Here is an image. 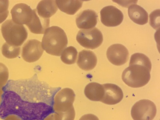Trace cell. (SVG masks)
Listing matches in <instances>:
<instances>
[{
	"mask_svg": "<svg viewBox=\"0 0 160 120\" xmlns=\"http://www.w3.org/2000/svg\"><path fill=\"white\" fill-rule=\"evenodd\" d=\"M151 68V63L148 57L142 53H134L131 57L129 66L122 73V79L130 87H142L149 81Z\"/></svg>",
	"mask_w": 160,
	"mask_h": 120,
	"instance_id": "1",
	"label": "cell"
},
{
	"mask_svg": "<svg viewBox=\"0 0 160 120\" xmlns=\"http://www.w3.org/2000/svg\"><path fill=\"white\" fill-rule=\"evenodd\" d=\"M68 43L66 34L64 30L58 26H52L48 28L45 32L42 46L48 53L60 56Z\"/></svg>",
	"mask_w": 160,
	"mask_h": 120,
	"instance_id": "2",
	"label": "cell"
},
{
	"mask_svg": "<svg viewBox=\"0 0 160 120\" xmlns=\"http://www.w3.org/2000/svg\"><path fill=\"white\" fill-rule=\"evenodd\" d=\"M1 31L6 42L12 46H21L28 37L23 25L15 23L12 19L7 20L2 24Z\"/></svg>",
	"mask_w": 160,
	"mask_h": 120,
	"instance_id": "3",
	"label": "cell"
},
{
	"mask_svg": "<svg viewBox=\"0 0 160 120\" xmlns=\"http://www.w3.org/2000/svg\"><path fill=\"white\" fill-rule=\"evenodd\" d=\"M11 13L14 22L20 25L25 24L29 29L37 14L36 9L32 10L29 6L23 3L16 4L11 9Z\"/></svg>",
	"mask_w": 160,
	"mask_h": 120,
	"instance_id": "4",
	"label": "cell"
},
{
	"mask_svg": "<svg viewBox=\"0 0 160 120\" xmlns=\"http://www.w3.org/2000/svg\"><path fill=\"white\" fill-rule=\"evenodd\" d=\"M77 42L83 47L93 49L99 47L103 40L101 32L96 28L80 30L76 37Z\"/></svg>",
	"mask_w": 160,
	"mask_h": 120,
	"instance_id": "5",
	"label": "cell"
},
{
	"mask_svg": "<svg viewBox=\"0 0 160 120\" xmlns=\"http://www.w3.org/2000/svg\"><path fill=\"white\" fill-rule=\"evenodd\" d=\"M157 112L155 105L148 99H142L137 102L132 106L131 115L134 120H152Z\"/></svg>",
	"mask_w": 160,
	"mask_h": 120,
	"instance_id": "6",
	"label": "cell"
},
{
	"mask_svg": "<svg viewBox=\"0 0 160 120\" xmlns=\"http://www.w3.org/2000/svg\"><path fill=\"white\" fill-rule=\"evenodd\" d=\"M75 95L71 88H63L57 92L54 99L53 110L55 112H65L72 108Z\"/></svg>",
	"mask_w": 160,
	"mask_h": 120,
	"instance_id": "7",
	"label": "cell"
},
{
	"mask_svg": "<svg viewBox=\"0 0 160 120\" xmlns=\"http://www.w3.org/2000/svg\"><path fill=\"white\" fill-rule=\"evenodd\" d=\"M101 21L107 27H115L120 25L123 19L122 12L113 6L104 7L100 11Z\"/></svg>",
	"mask_w": 160,
	"mask_h": 120,
	"instance_id": "8",
	"label": "cell"
},
{
	"mask_svg": "<svg viewBox=\"0 0 160 120\" xmlns=\"http://www.w3.org/2000/svg\"><path fill=\"white\" fill-rule=\"evenodd\" d=\"M43 51L41 42L35 39L29 40L22 47V57L27 62H34L40 58Z\"/></svg>",
	"mask_w": 160,
	"mask_h": 120,
	"instance_id": "9",
	"label": "cell"
},
{
	"mask_svg": "<svg viewBox=\"0 0 160 120\" xmlns=\"http://www.w3.org/2000/svg\"><path fill=\"white\" fill-rule=\"evenodd\" d=\"M106 55L110 62L116 66L124 64L129 58L128 50L120 44H115L110 46L107 49Z\"/></svg>",
	"mask_w": 160,
	"mask_h": 120,
	"instance_id": "10",
	"label": "cell"
},
{
	"mask_svg": "<svg viewBox=\"0 0 160 120\" xmlns=\"http://www.w3.org/2000/svg\"><path fill=\"white\" fill-rule=\"evenodd\" d=\"M104 94L101 102L108 105H114L120 102L123 98L121 89L116 84L106 83L102 84Z\"/></svg>",
	"mask_w": 160,
	"mask_h": 120,
	"instance_id": "11",
	"label": "cell"
},
{
	"mask_svg": "<svg viewBox=\"0 0 160 120\" xmlns=\"http://www.w3.org/2000/svg\"><path fill=\"white\" fill-rule=\"evenodd\" d=\"M98 16L93 10H85L80 12L77 17L76 22L80 29H89L94 28L97 22Z\"/></svg>",
	"mask_w": 160,
	"mask_h": 120,
	"instance_id": "12",
	"label": "cell"
},
{
	"mask_svg": "<svg viewBox=\"0 0 160 120\" xmlns=\"http://www.w3.org/2000/svg\"><path fill=\"white\" fill-rule=\"evenodd\" d=\"M97 61L96 56L92 51L84 49L79 53L77 64L82 69L89 71L95 67Z\"/></svg>",
	"mask_w": 160,
	"mask_h": 120,
	"instance_id": "13",
	"label": "cell"
},
{
	"mask_svg": "<svg viewBox=\"0 0 160 120\" xmlns=\"http://www.w3.org/2000/svg\"><path fill=\"white\" fill-rule=\"evenodd\" d=\"M128 12L129 17L134 22L140 25L148 22V13L140 6L136 4L131 5L128 8Z\"/></svg>",
	"mask_w": 160,
	"mask_h": 120,
	"instance_id": "14",
	"label": "cell"
},
{
	"mask_svg": "<svg viewBox=\"0 0 160 120\" xmlns=\"http://www.w3.org/2000/svg\"><path fill=\"white\" fill-rule=\"evenodd\" d=\"M58 10L56 0H42L38 3L36 10L38 15L44 19H49Z\"/></svg>",
	"mask_w": 160,
	"mask_h": 120,
	"instance_id": "15",
	"label": "cell"
},
{
	"mask_svg": "<svg viewBox=\"0 0 160 120\" xmlns=\"http://www.w3.org/2000/svg\"><path fill=\"white\" fill-rule=\"evenodd\" d=\"M84 93L89 100L95 101H101L104 94L102 84L95 82L89 83L85 87Z\"/></svg>",
	"mask_w": 160,
	"mask_h": 120,
	"instance_id": "16",
	"label": "cell"
},
{
	"mask_svg": "<svg viewBox=\"0 0 160 120\" xmlns=\"http://www.w3.org/2000/svg\"><path fill=\"white\" fill-rule=\"evenodd\" d=\"M57 6L62 11L69 15H74L82 7L81 0H56Z\"/></svg>",
	"mask_w": 160,
	"mask_h": 120,
	"instance_id": "17",
	"label": "cell"
},
{
	"mask_svg": "<svg viewBox=\"0 0 160 120\" xmlns=\"http://www.w3.org/2000/svg\"><path fill=\"white\" fill-rule=\"evenodd\" d=\"M77 55V49L73 46H69L63 51L61 54V59L65 64H73L76 62Z\"/></svg>",
	"mask_w": 160,
	"mask_h": 120,
	"instance_id": "18",
	"label": "cell"
},
{
	"mask_svg": "<svg viewBox=\"0 0 160 120\" xmlns=\"http://www.w3.org/2000/svg\"><path fill=\"white\" fill-rule=\"evenodd\" d=\"M1 50L2 54L4 57L12 59L15 58L19 55L20 48L11 45L5 42L2 47Z\"/></svg>",
	"mask_w": 160,
	"mask_h": 120,
	"instance_id": "19",
	"label": "cell"
},
{
	"mask_svg": "<svg viewBox=\"0 0 160 120\" xmlns=\"http://www.w3.org/2000/svg\"><path fill=\"white\" fill-rule=\"evenodd\" d=\"M55 120H74L75 112L74 107L65 112L54 113Z\"/></svg>",
	"mask_w": 160,
	"mask_h": 120,
	"instance_id": "20",
	"label": "cell"
},
{
	"mask_svg": "<svg viewBox=\"0 0 160 120\" xmlns=\"http://www.w3.org/2000/svg\"><path fill=\"white\" fill-rule=\"evenodd\" d=\"M9 4L8 0H0V23L3 22L8 16Z\"/></svg>",
	"mask_w": 160,
	"mask_h": 120,
	"instance_id": "21",
	"label": "cell"
},
{
	"mask_svg": "<svg viewBox=\"0 0 160 120\" xmlns=\"http://www.w3.org/2000/svg\"><path fill=\"white\" fill-rule=\"evenodd\" d=\"M160 10L154 11L149 15V23L154 29L159 28Z\"/></svg>",
	"mask_w": 160,
	"mask_h": 120,
	"instance_id": "22",
	"label": "cell"
},
{
	"mask_svg": "<svg viewBox=\"0 0 160 120\" xmlns=\"http://www.w3.org/2000/svg\"><path fill=\"white\" fill-rule=\"evenodd\" d=\"M9 77V72L7 67L0 62V83L4 86L7 83Z\"/></svg>",
	"mask_w": 160,
	"mask_h": 120,
	"instance_id": "23",
	"label": "cell"
},
{
	"mask_svg": "<svg viewBox=\"0 0 160 120\" xmlns=\"http://www.w3.org/2000/svg\"><path fill=\"white\" fill-rule=\"evenodd\" d=\"M79 120H99L95 115L92 114H88L83 115Z\"/></svg>",
	"mask_w": 160,
	"mask_h": 120,
	"instance_id": "24",
	"label": "cell"
},
{
	"mask_svg": "<svg viewBox=\"0 0 160 120\" xmlns=\"http://www.w3.org/2000/svg\"><path fill=\"white\" fill-rule=\"evenodd\" d=\"M4 120H22L18 116L11 114L7 116L6 117Z\"/></svg>",
	"mask_w": 160,
	"mask_h": 120,
	"instance_id": "25",
	"label": "cell"
},
{
	"mask_svg": "<svg viewBox=\"0 0 160 120\" xmlns=\"http://www.w3.org/2000/svg\"><path fill=\"white\" fill-rule=\"evenodd\" d=\"M43 120H55L54 113L49 114Z\"/></svg>",
	"mask_w": 160,
	"mask_h": 120,
	"instance_id": "26",
	"label": "cell"
}]
</instances>
